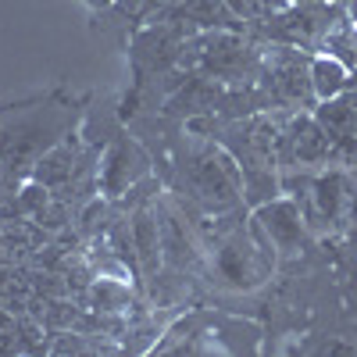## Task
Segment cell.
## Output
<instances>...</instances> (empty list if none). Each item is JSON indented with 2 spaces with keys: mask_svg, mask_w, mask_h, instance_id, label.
I'll return each instance as SVG.
<instances>
[{
  "mask_svg": "<svg viewBox=\"0 0 357 357\" xmlns=\"http://www.w3.org/2000/svg\"><path fill=\"white\" fill-rule=\"evenodd\" d=\"M86 307L104 314H129V307H136V293L129 289V279L97 275L93 286L86 289Z\"/></svg>",
  "mask_w": 357,
  "mask_h": 357,
  "instance_id": "obj_10",
  "label": "cell"
},
{
  "mask_svg": "<svg viewBox=\"0 0 357 357\" xmlns=\"http://www.w3.org/2000/svg\"><path fill=\"white\" fill-rule=\"evenodd\" d=\"M151 175V158H146L139 146L126 136H118L107 154L100 158V168H97V178H100V193L118 200L122 193H129L139 178Z\"/></svg>",
  "mask_w": 357,
  "mask_h": 357,
  "instance_id": "obj_5",
  "label": "cell"
},
{
  "mask_svg": "<svg viewBox=\"0 0 357 357\" xmlns=\"http://www.w3.org/2000/svg\"><path fill=\"white\" fill-rule=\"evenodd\" d=\"M86 4H89V8H111L114 0H86Z\"/></svg>",
  "mask_w": 357,
  "mask_h": 357,
  "instance_id": "obj_16",
  "label": "cell"
},
{
  "mask_svg": "<svg viewBox=\"0 0 357 357\" xmlns=\"http://www.w3.org/2000/svg\"><path fill=\"white\" fill-rule=\"evenodd\" d=\"M222 93H225V82L204 75V72H190L186 82L161 104V111L172 118V122H190V118H197V114H211L218 107Z\"/></svg>",
  "mask_w": 357,
  "mask_h": 357,
  "instance_id": "obj_6",
  "label": "cell"
},
{
  "mask_svg": "<svg viewBox=\"0 0 357 357\" xmlns=\"http://www.w3.org/2000/svg\"><path fill=\"white\" fill-rule=\"evenodd\" d=\"M186 11V18L200 29H232V33H247V22L236 15L225 0H183L178 4Z\"/></svg>",
  "mask_w": 357,
  "mask_h": 357,
  "instance_id": "obj_11",
  "label": "cell"
},
{
  "mask_svg": "<svg viewBox=\"0 0 357 357\" xmlns=\"http://www.w3.org/2000/svg\"><path fill=\"white\" fill-rule=\"evenodd\" d=\"M225 4L240 15L243 22H254V0H225Z\"/></svg>",
  "mask_w": 357,
  "mask_h": 357,
  "instance_id": "obj_15",
  "label": "cell"
},
{
  "mask_svg": "<svg viewBox=\"0 0 357 357\" xmlns=\"http://www.w3.org/2000/svg\"><path fill=\"white\" fill-rule=\"evenodd\" d=\"M158 222H161V254H165V268H175V272H186V268L197 264V247L190 240L186 222L178 218V211L172 204H165L158 197Z\"/></svg>",
  "mask_w": 357,
  "mask_h": 357,
  "instance_id": "obj_7",
  "label": "cell"
},
{
  "mask_svg": "<svg viewBox=\"0 0 357 357\" xmlns=\"http://www.w3.org/2000/svg\"><path fill=\"white\" fill-rule=\"evenodd\" d=\"M311 114L333 143L357 136V89H343V93H336L329 100H318Z\"/></svg>",
  "mask_w": 357,
  "mask_h": 357,
  "instance_id": "obj_9",
  "label": "cell"
},
{
  "mask_svg": "<svg viewBox=\"0 0 357 357\" xmlns=\"http://www.w3.org/2000/svg\"><path fill=\"white\" fill-rule=\"evenodd\" d=\"M254 236L264 250H279L282 257H296L307 247V222L293 197H275L254 207Z\"/></svg>",
  "mask_w": 357,
  "mask_h": 357,
  "instance_id": "obj_4",
  "label": "cell"
},
{
  "mask_svg": "<svg viewBox=\"0 0 357 357\" xmlns=\"http://www.w3.org/2000/svg\"><path fill=\"white\" fill-rule=\"evenodd\" d=\"M311 86L318 100H329L343 89H350V68L336 61L333 54H311Z\"/></svg>",
  "mask_w": 357,
  "mask_h": 357,
  "instance_id": "obj_12",
  "label": "cell"
},
{
  "mask_svg": "<svg viewBox=\"0 0 357 357\" xmlns=\"http://www.w3.org/2000/svg\"><path fill=\"white\" fill-rule=\"evenodd\" d=\"M132 240H136V254H139V268L143 279H154L165 268V254H161V222H158V197L151 204H139L132 211Z\"/></svg>",
  "mask_w": 357,
  "mask_h": 357,
  "instance_id": "obj_8",
  "label": "cell"
},
{
  "mask_svg": "<svg viewBox=\"0 0 357 357\" xmlns=\"http://www.w3.org/2000/svg\"><path fill=\"white\" fill-rule=\"evenodd\" d=\"M321 54H333L336 61H343L350 72L357 68V25H354L350 15H343L329 29V36H325V43H321Z\"/></svg>",
  "mask_w": 357,
  "mask_h": 357,
  "instance_id": "obj_13",
  "label": "cell"
},
{
  "mask_svg": "<svg viewBox=\"0 0 357 357\" xmlns=\"http://www.w3.org/2000/svg\"><path fill=\"white\" fill-rule=\"evenodd\" d=\"M293 0H254V18H272L279 11H286Z\"/></svg>",
  "mask_w": 357,
  "mask_h": 357,
  "instance_id": "obj_14",
  "label": "cell"
},
{
  "mask_svg": "<svg viewBox=\"0 0 357 357\" xmlns=\"http://www.w3.org/2000/svg\"><path fill=\"white\" fill-rule=\"evenodd\" d=\"M178 175L183 190L207 215L236 211L243 204V172L225 146L215 143H190L178 154Z\"/></svg>",
  "mask_w": 357,
  "mask_h": 357,
  "instance_id": "obj_1",
  "label": "cell"
},
{
  "mask_svg": "<svg viewBox=\"0 0 357 357\" xmlns=\"http://www.w3.org/2000/svg\"><path fill=\"white\" fill-rule=\"evenodd\" d=\"M257 86L268 97V111H314L311 54L289 43H261Z\"/></svg>",
  "mask_w": 357,
  "mask_h": 357,
  "instance_id": "obj_3",
  "label": "cell"
},
{
  "mask_svg": "<svg viewBox=\"0 0 357 357\" xmlns=\"http://www.w3.org/2000/svg\"><path fill=\"white\" fill-rule=\"evenodd\" d=\"M72 132V111L57 104H40L15 114L0 126V168L18 186L22 175H33V165L57 139Z\"/></svg>",
  "mask_w": 357,
  "mask_h": 357,
  "instance_id": "obj_2",
  "label": "cell"
}]
</instances>
